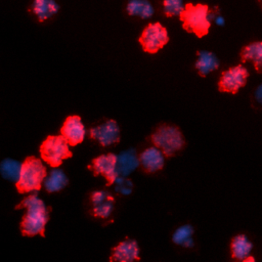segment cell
<instances>
[{
	"instance_id": "1",
	"label": "cell",
	"mask_w": 262,
	"mask_h": 262,
	"mask_svg": "<svg viewBox=\"0 0 262 262\" xmlns=\"http://www.w3.org/2000/svg\"><path fill=\"white\" fill-rule=\"evenodd\" d=\"M15 209H26L20 221V231L24 236H45V227L49 220V208L38 198L31 194L24 199Z\"/></svg>"
},
{
	"instance_id": "2",
	"label": "cell",
	"mask_w": 262,
	"mask_h": 262,
	"mask_svg": "<svg viewBox=\"0 0 262 262\" xmlns=\"http://www.w3.org/2000/svg\"><path fill=\"white\" fill-rule=\"evenodd\" d=\"M215 11L205 3H186L183 11L179 15L182 28L198 38L208 35Z\"/></svg>"
},
{
	"instance_id": "3",
	"label": "cell",
	"mask_w": 262,
	"mask_h": 262,
	"mask_svg": "<svg viewBox=\"0 0 262 262\" xmlns=\"http://www.w3.org/2000/svg\"><path fill=\"white\" fill-rule=\"evenodd\" d=\"M45 178L46 168L41 160L30 156L23 162L20 176L17 182H15L16 190L19 193L39 191Z\"/></svg>"
},
{
	"instance_id": "4",
	"label": "cell",
	"mask_w": 262,
	"mask_h": 262,
	"mask_svg": "<svg viewBox=\"0 0 262 262\" xmlns=\"http://www.w3.org/2000/svg\"><path fill=\"white\" fill-rule=\"evenodd\" d=\"M150 141L167 157L174 156L185 144L181 131L172 125H161L150 136Z\"/></svg>"
},
{
	"instance_id": "5",
	"label": "cell",
	"mask_w": 262,
	"mask_h": 262,
	"mask_svg": "<svg viewBox=\"0 0 262 262\" xmlns=\"http://www.w3.org/2000/svg\"><path fill=\"white\" fill-rule=\"evenodd\" d=\"M66 138L60 135H49L41 143L39 151L42 160L51 167H58L62 161L70 159L73 152Z\"/></svg>"
},
{
	"instance_id": "6",
	"label": "cell",
	"mask_w": 262,
	"mask_h": 262,
	"mask_svg": "<svg viewBox=\"0 0 262 262\" xmlns=\"http://www.w3.org/2000/svg\"><path fill=\"white\" fill-rule=\"evenodd\" d=\"M169 39L167 28L160 21H154L144 27L138 38V42L144 52L155 54L168 44Z\"/></svg>"
},
{
	"instance_id": "7",
	"label": "cell",
	"mask_w": 262,
	"mask_h": 262,
	"mask_svg": "<svg viewBox=\"0 0 262 262\" xmlns=\"http://www.w3.org/2000/svg\"><path fill=\"white\" fill-rule=\"evenodd\" d=\"M248 76L249 72L244 66L231 67L222 73L218 82V89L221 92L234 94L246 85Z\"/></svg>"
},
{
	"instance_id": "8",
	"label": "cell",
	"mask_w": 262,
	"mask_h": 262,
	"mask_svg": "<svg viewBox=\"0 0 262 262\" xmlns=\"http://www.w3.org/2000/svg\"><path fill=\"white\" fill-rule=\"evenodd\" d=\"M117 158L118 156L112 152L100 155L92 160L88 168L93 171L95 176L102 175L106 180V185L110 186L114 184L119 176L117 172Z\"/></svg>"
},
{
	"instance_id": "9",
	"label": "cell",
	"mask_w": 262,
	"mask_h": 262,
	"mask_svg": "<svg viewBox=\"0 0 262 262\" xmlns=\"http://www.w3.org/2000/svg\"><path fill=\"white\" fill-rule=\"evenodd\" d=\"M89 136L102 146H108L120 141V128L115 120H107L104 123L92 127Z\"/></svg>"
},
{
	"instance_id": "10",
	"label": "cell",
	"mask_w": 262,
	"mask_h": 262,
	"mask_svg": "<svg viewBox=\"0 0 262 262\" xmlns=\"http://www.w3.org/2000/svg\"><path fill=\"white\" fill-rule=\"evenodd\" d=\"M60 134L66 138L71 146L80 144L84 140L86 134L85 126L81 117L78 115L69 116L60 128Z\"/></svg>"
},
{
	"instance_id": "11",
	"label": "cell",
	"mask_w": 262,
	"mask_h": 262,
	"mask_svg": "<svg viewBox=\"0 0 262 262\" xmlns=\"http://www.w3.org/2000/svg\"><path fill=\"white\" fill-rule=\"evenodd\" d=\"M91 212L96 218L107 219L115 207V198L106 190H95L91 193Z\"/></svg>"
},
{
	"instance_id": "12",
	"label": "cell",
	"mask_w": 262,
	"mask_h": 262,
	"mask_svg": "<svg viewBox=\"0 0 262 262\" xmlns=\"http://www.w3.org/2000/svg\"><path fill=\"white\" fill-rule=\"evenodd\" d=\"M139 252L140 251L137 242L133 238H126L118 246L113 248L110 260L121 262H131L139 260Z\"/></svg>"
},
{
	"instance_id": "13",
	"label": "cell",
	"mask_w": 262,
	"mask_h": 262,
	"mask_svg": "<svg viewBox=\"0 0 262 262\" xmlns=\"http://www.w3.org/2000/svg\"><path fill=\"white\" fill-rule=\"evenodd\" d=\"M29 10L39 23H44L59 12L60 5L56 0H32Z\"/></svg>"
},
{
	"instance_id": "14",
	"label": "cell",
	"mask_w": 262,
	"mask_h": 262,
	"mask_svg": "<svg viewBox=\"0 0 262 262\" xmlns=\"http://www.w3.org/2000/svg\"><path fill=\"white\" fill-rule=\"evenodd\" d=\"M165 154L156 145L145 148L139 155L140 166L146 173H154L160 171L165 164Z\"/></svg>"
},
{
	"instance_id": "15",
	"label": "cell",
	"mask_w": 262,
	"mask_h": 262,
	"mask_svg": "<svg viewBox=\"0 0 262 262\" xmlns=\"http://www.w3.org/2000/svg\"><path fill=\"white\" fill-rule=\"evenodd\" d=\"M140 165L139 157L135 148H128L121 151L117 158V172L120 176H128Z\"/></svg>"
},
{
	"instance_id": "16",
	"label": "cell",
	"mask_w": 262,
	"mask_h": 262,
	"mask_svg": "<svg viewBox=\"0 0 262 262\" xmlns=\"http://www.w3.org/2000/svg\"><path fill=\"white\" fill-rule=\"evenodd\" d=\"M196 60L194 68L202 77L208 76L211 72L216 71L220 66V60L217 55L209 50H199L196 52Z\"/></svg>"
},
{
	"instance_id": "17",
	"label": "cell",
	"mask_w": 262,
	"mask_h": 262,
	"mask_svg": "<svg viewBox=\"0 0 262 262\" xmlns=\"http://www.w3.org/2000/svg\"><path fill=\"white\" fill-rule=\"evenodd\" d=\"M125 11L131 17L148 19L155 14V7L149 0H127Z\"/></svg>"
},
{
	"instance_id": "18",
	"label": "cell",
	"mask_w": 262,
	"mask_h": 262,
	"mask_svg": "<svg viewBox=\"0 0 262 262\" xmlns=\"http://www.w3.org/2000/svg\"><path fill=\"white\" fill-rule=\"evenodd\" d=\"M252 249L253 244L245 234L235 235L230 244L231 257L241 261H245V259L251 255Z\"/></svg>"
},
{
	"instance_id": "19",
	"label": "cell",
	"mask_w": 262,
	"mask_h": 262,
	"mask_svg": "<svg viewBox=\"0 0 262 262\" xmlns=\"http://www.w3.org/2000/svg\"><path fill=\"white\" fill-rule=\"evenodd\" d=\"M69 184V178L61 169L55 167L44 180V187L48 192H55L63 189Z\"/></svg>"
},
{
	"instance_id": "20",
	"label": "cell",
	"mask_w": 262,
	"mask_h": 262,
	"mask_svg": "<svg viewBox=\"0 0 262 262\" xmlns=\"http://www.w3.org/2000/svg\"><path fill=\"white\" fill-rule=\"evenodd\" d=\"M241 58L243 61H252L255 69H262V41H255L242 49Z\"/></svg>"
},
{
	"instance_id": "21",
	"label": "cell",
	"mask_w": 262,
	"mask_h": 262,
	"mask_svg": "<svg viewBox=\"0 0 262 262\" xmlns=\"http://www.w3.org/2000/svg\"><path fill=\"white\" fill-rule=\"evenodd\" d=\"M23 163L12 159H4L0 164V173L1 176L11 182H17L20 171H21Z\"/></svg>"
},
{
	"instance_id": "22",
	"label": "cell",
	"mask_w": 262,
	"mask_h": 262,
	"mask_svg": "<svg viewBox=\"0 0 262 262\" xmlns=\"http://www.w3.org/2000/svg\"><path fill=\"white\" fill-rule=\"evenodd\" d=\"M194 229L190 224H185L178 227L172 234V241L175 245L181 246L183 248H192L194 242L192 238Z\"/></svg>"
},
{
	"instance_id": "23",
	"label": "cell",
	"mask_w": 262,
	"mask_h": 262,
	"mask_svg": "<svg viewBox=\"0 0 262 262\" xmlns=\"http://www.w3.org/2000/svg\"><path fill=\"white\" fill-rule=\"evenodd\" d=\"M185 4L186 3H184L183 0H162L161 7L163 13L167 17H179L185 7Z\"/></svg>"
},
{
	"instance_id": "24",
	"label": "cell",
	"mask_w": 262,
	"mask_h": 262,
	"mask_svg": "<svg viewBox=\"0 0 262 262\" xmlns=\"http://www.w3.org/2000/svg\"><path fill=\"white\" fill-rule=\"evenodd\" d=\"M115 184V190L122 195H129L133 190V183L126 176H118Z\"/></svg>"
},
{
	"instance_id": "25",
	"label": "cell",
	"mask_w": 262,
	"mask_h": 262,
	"mask_svg": "<svg viewBox=\"0 0 262 262\" xmlns=\"http://www.w3.org/2000/svg\"><path fill=\"white\" fill-rule=\"evenodd\" d=\"M254 97H255V100L257 101V103L262 105V84H260L256 88L255 93H254Z\"/></svg>"
},
{
	"instance_id": "26",
	"label": "cell",
	"mask_w": 262,
	"mask_h": 262,
	"mask_svg": "<svg viewBox=\"0 0 262 262\" xmlns=\"http://www.w3.org/2000/svg\"><path fill=\"white\" fill-rule=\"evenodd\" d=\"M261 1V4H262V0H260Z\"/></svg>"
}]
</instances>
